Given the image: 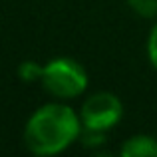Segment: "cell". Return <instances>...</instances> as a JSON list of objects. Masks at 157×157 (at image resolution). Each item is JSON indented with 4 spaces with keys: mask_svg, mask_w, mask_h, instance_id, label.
I'll return each mask as SVG.
<instances>
[{
    "mask_svg": "<svg viewBox=\"0 0 157 157\" xmlns=\"http://www.w3.org/2000/svg\"><path fill=\"white\" fill-rule=\"evenodd\" d=\"M147 58H149V64L157 70V20L147 38Z\"/></svg>",
    "mask_w": 157,
    "mask_h": 157,
    "instance_id": "cell-8",
    "label": "cell"
},
{
    "mask_svg": "<svg viewBox=\"0 0 157 157\" xmlns=\"http://www.w3.org/2000/svg\"><path fill=\"white\" fill-rule=\"evenodd\" d=\"M40 84L58 100H74L86 92L88 74L84 66L74 58H52L48 64H44Z\"/></svg>",
    "mask_w": 157,
    "mask_h": 157,
    "instance_id": "cell-2",
    "label": "cell"
},
{
    "mask_svg": "<svg viewBox=\"0 0 157 157\" xmlns=\"http://www.w3.org/2000/svg\"><path fill=\"white\" fill-rule=\"evenodd\" d=\"M84 129L80 113L70 105L54 101L40 105L24 127V143L34 155H56L80 139Z\"/></svg>",
    "mask_w": 157,
    "mask_h": 157,
    "instance_id": "cell-1",
    "label": "cell"
},
{
    "mask_svg": "<svg viewBox=\"0 0 157 157\" xmlns=\"http://www.w3.org/2000/svg\"><path fill=\"white\" fill-rule=\"evenodd\" d=\"M127 4L141 18H157V0H127Z\"/></svg>",
    "mask_w": 157,
    "mask_h": 157,
    "instance_id": "cell-6",
    "label": "cell"
},
{
    "mask_svg": "<svg viewBox=\"0 0 157 157\" xmlns=\"http://www.w3.org/2000/svg\"><path fill=\"white\" fill-rule=\"evenodd\" d=\"M80 141H82V145H86V147H100V145H104L105 143V133L104 131H96V129H82V133H80Z\"/></svg>",
    "mask_w": 157,
    "mask_h": 157,
    "instance_id": "cell-7",
    "label": "cell"
},
{
    "mask_svg": "<svg viewBox=\"0 0 157 157\" xmlns=\"http://www.w3.org/2000/svg\"><path fill=\"white\" fill-rule=\"evenodd\" d=\"M42 72H44V66L36 64L34 60H24L22 64L18 66V78L24 82V84L40 82L42 80Z\"/></svg>",
    "mask_w": 157,
    "mask_h": 157,
    "instance_id": "cell-5",
    "label": "cell"
},
{
    "mask_svg": "<svg viewBox=\"0 0 157 157\" xmlns=\"http://www.w3.org/2000/svg\"><path fill=\"white\" fill-rule=\"evenodd\" d=\"M123 157H157V137L145 133L131 135L119 149Z\"/></svg>",
    "mask_w": 157,
    "mask_h": 157,
    "instance_id": "cell-4",
    "label": "cell"
},
{
    "mask_svg": "<svg viewBox=\"0 0 157 157\" xmlns=\"http://www.w3.org/2000/svg\"><path fill=\"white\" fill-rule=\"evenodd\" d=\"M123 117V104L115 94L111 92H98L92 94L82 104L80 119L86 129H96L107 133L113 129Z\"/></svg>",
    "mask_w": 157,
    "mask_h": 157,
    "instance_id": "cell-3",
    "label": "cell"
}]
</instances>
